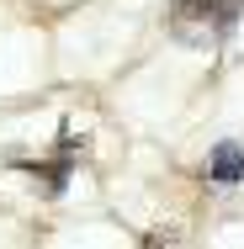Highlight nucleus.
I'll list each match as a JSON object with an SVG mask.
<instances>
[{"label": "nucleus", "instance_id": "obj_1", "mask_svg": "<svg viewBox=\"0 0 244 249\" xmlns=\"http://www.w3.org/2000/svg\"><path fill=\"white\" fill-rule=\"evenodd\" d=\"M244 0H175L170 5V21H175V32L186 37V43H218V37H228L234 32V21H239Z\"/></svg>", "mask_w": 244, "mask_h": 249}, {"label": "nucleus", "instance_id": "obj_2", "mask_svg": "<svg viewBox=\"0 0 244 249\" xmlns=\"http://www.w3.org/2000/svg\"><path fill=\"white\" fill-rule=\"evenodd\" d=\"M207 180H212V186H239L244 180V149L234 143V138L207 154Z\"/></svg>", "mask_w": 244, "mask_h": 249}, {"label": "nucleus", "instance_id": "obj_3", "mask_svg": "<svg viewBox=\"0 0 244 249\" xmlns=\"http://www.w3.org/2000/svg\"><path fill=\"white\" fill-rule=\"evenodd\" d=\"M69 159H75V133H64V143H58V159H48V164H32V175L43 180V191H64V180H69Z\"/></svg>", "mask_w": 244, "mask_h": 249}, {"label": "nucleus", "instance_id": "obj_4", "mask_svg": "<svg viewBox=\"0 0 244 249\" xmlns=\"http://www.w3.org/2000/svg\"><path fill=\"white\" fill-rule=\"evenodd\" d=\"M144 249H175V239H165V233L154 228V233H149V239H144Z\"/></svg>", "mask_w": 244, "mask_h": 249}]
</instances>
